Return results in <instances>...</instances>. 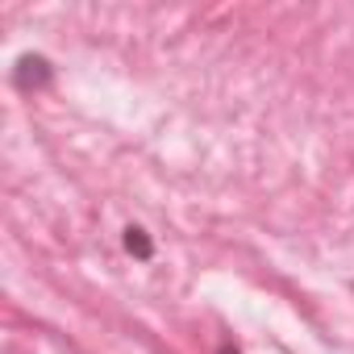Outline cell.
Returning a JSON list of instances; mask_svg holds the SVG:
<instances>
[{"mask_svg": "<svg viewBox=\"0 0 354 354\" xmlns=\"http://www.w3.org/2000/svg\"><path fill=\"white\" fill-rule=\"evenodd\" d=\"M17 88L21 92H34V88H46L50 84V63L42 59V55H26L21 63H17Z\"/></svg>", "mask_w": 354, "mask_h": 354, "instance_id": "1", "label": "cell"}, {"mask_svg": "<svg viewBox=\"0 0 354 354\" xmlns=\"http://www.w3.org/2000/svg\"><path fill=\"white\" fill-rule=\"evenodd\" d=\"M125 250H129L133 259H150V254H154V246H150V238H146L142 225H129V230H125Z\"/></svg>", "mask_w": 354, "mask_h": 354, "instance_id": "2", "label": "cell"}, {"mask_svg": "<svg viewBox=\"0 0 354 354\" xmlns=\"http://www.w3.org/2000/svg\"><path fill=\"white\" fill-rule=\"evenodd\" d=\"M217 354H238V350H234V346H221V350H217Z\"/></svg>", "mask_w": 354, "mask_h": 354, "instance_id": "3", "label": "cell"}]
</instances>
